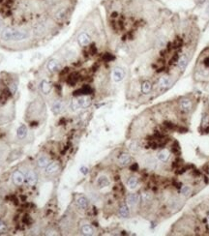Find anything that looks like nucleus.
I'll list each match as a JSON object with an SVG mask.
<instances>
[{"instance_id":"1","label":"nucleus","mask_w":209,"mask_h":236,"mask_svg":"<svg viewBox=\"0 0 209 236\" xmlns=\"http://www.w3.org/2000/svg\"><path fill=\"white\" fill-rule=\"evenodd\" d=\"M29 38L27 30L18 29L14 27H6L1 32V39L5 42H21Z\"/></svg>"},{"instance_id":"2","label":"nucleus","mask_w":209,"mask_h":236,"mask_svg":"<svg viewBox=\"0 0 209 236\" xmlns=\"http://www.w3.org/2000/svg\"><path fill=\"white\" fill-rule=\"evenodd\" d=\"M91 99L88 96H79L75 98L71 103V107L74 110H77L79 108H85L90 106Z\"/></svg>"},{"instance_id":"3","label":"nucleus","mask_w":209,"mask_h":236,"mask_svg":"<svg viewBox=\"0 0 209 236\" xmlns=\"http://www.w3.org/2000/svg\"><path fill=\"white\" fill-rule=\"evenodd\" d=\"M124 76H125V72H124V70L120 67H116L113 69V71H112V79H113L115 82H119V81H121Z\"/></svg>"},{"instance_id":"4","label":"nucleus","mask_w":209,"mask_h":236,"mask_svg":"<svg viewBox=\"0 0 209 236\" xmlns=\"http://www.w3.org/2000/svg\"><path fill=\"white\" fill-rule=\"evenodd\" d=\"M12 179H13V182H14L15 185L21 186L23 184V182H24L25 176L23 175L19 170H15V171L13 173V175H12Z\"/></svg>"},{"instance_id":"5","label":"nucleus","mask_w":209,"mask_h":236,"mask_svg":"<svg viewBox=\"0 0 209 236\" xmlns=\"http://www.w3.org/2000/svg\"><path fill=\"white\" fill-rule=\"evenodd\" d=\"M77 43L81 46H86L91 43V38L86 32H82L77 37Z\"/></svg>"},{"instance_id":"6","label":"nucleus","mask_w":209,"mask_h":236,"mask_svg":"<svg viewBox=\"0 0 209 236\" xmlns=\"http://www.w3.org/2000/svg\"><path fill=\"white\" fill-rule=\"evenodd\" d=\"M59 168H60V165L57 162H49L46 168V174H54L59 170Z\"/></svg>"},{"instance_id":"7","label":"nucleus","mask_w":209,"mask_h":236,"mask_svg":"<svg viewBox=\"0 0 209 236\" xmlns=\"http://www.w3.org/2000/svg\"><path fill=\"white\" fill-rule=\"evenodd\" d=\"M25 178H26V180H27V183H28L30 186H34L35 184L37 183V180H38L36 173H35L33 170H31V169L27 170L26 177Z\"/></svg>"},{"instance_id":"8","label":"nucleus","mask_w":209,"mask_h":236,"mask_svg":"<svg viewBox=\"0 0 209 236\" xmlns=\"http://www.w3.org/2000/svg\"><path fill=\"white\" fill-rule=\"evenodd\" d=\"M91 92H92L91 87H89L88 85H84V86L79 88V90L75 91L74 95L75 96H87L89 94H91Z\"/></svg>"},{"instance_id":"9","label":"nucleus","mask_w":209,"mask_h":236,"mask_svg":"<svg viewBox=\"0 0 209 236\" xmlns=\"http://www.w3.org/2000/svg\"><path fill=\"white\" fill-rule=\"evenodd\" d=\"M180 108L183 111H189L192 108V102L189 99H183L180 101Z\"/></svg>"},{"instance_id":"10","label":"nucleus","mask_w":209,"mask_h":236,"mask_svg":"<svg viewBox=\"0 0 209 236\" xmlns=\"http://www.w3.org/2000/svg\"><path fill=\"white\" fill-rule=\"evenodd\" d=\"M171 83H172V81L170 79V77L168 76H162L160 79V81H159V84H160V86L162 88H169L170 85H171Z\"/></svg>"},{"instance_id":"11","label":"nucleus","mask_w":209,"mask_h":236,"mask_svg":"<svg viewBox=\"0 0 209 236\" xmlns=\"http://www.w3.org/2000/svg\"><path fill=\"white\" fill-rule=\"evenodd\" d=\"M60 67V64H59V62H58L57 60L55 59H52V60H49V62L48 63V69H49V72H56L58 69H59Z\"/></svg>"},{"instance_id":"12","label":"nucleus","mask_w":209,"mask_h":236,"mask_svg":"<svg viewBox=\"0 0 209 236\" xmlns=\"http://www.w3.org/2000/svg\"><path fill=\"white\" fill-rule=\"evenodd\" d=\"M110 180H108V178L107 176H101L98 178V180H97V185H98L99 188H106L107 187L108 185H110Z\"/></svg>"},{"instance_id":"13","label":"nucleus","mask_w":209,"mask_h":236,"mask_svg":"<svg viewBox=\"0 0 209 236\" xmlns=\"http://www.w3.org/2000/svg\"><path fill=\"white\" fill-rule=\"evenodd\" d=\"M139 199V196L138 193H130L129 196H127V203L133 206V205H135L138 203V201Z\"/></svg>"},{"instance_id":"14","label":"nucleus","mask_w":209,"mask_h":236,"mask_svg":"<svg viewBox=\"0 0 209 236\" xmlns=\"http://www.w3.org/2000/svg\"><path fill=\"white\" fill-rule=\"evenodd\" d=\"M62 108H63V103L61 101H56L54 102L52 107V111L54 114H58L62 111Z\"/></svg>"},{"instance_id":"15","label":"nucleus","mask_w":209,"mask_h":236,"mask_svg":"<svg viewBox=\"0 0 209 236\" xmlns=\"http://www.w3.org/2000/svg\"><path fill=\"white\" fill-rule=\"evenodd\" d=\"M49 164V160L46 155H42V156L38 158L37 165H38L39 168H45V166H46Z\"/></svg>"},{"instance_id":"16","label":"nucleus","mask_w":209,"mask_h":236,"mask_svg":"<svg viewBox=\"0 0 209 236\" xmlns=\"http://www.w3.org/2000/svg\"><path fill=\"white\" fill-rule=\"evenodd\" d=\"M119 165H122V166H125L127 165H129L130 162H131V157H130V155H128V154H122L121 156L119 157Z\"/></svg>"},{"instance_id":"17","label":"nucleus","mask_w":209,"mask_h":236,"mask_svg":"<svg viewBox=\"0 0 209 236\" xmlns=\"http://www.w3.org/2000/svg\"><path fill=\"white\" fill-rule=\"evenodd\" d=\"M41 89H42V92L44 93V94L48 95L49 93L52 90V86H50V84L48 80H43L42 83H41Z\"/></svg>"},{"instance_id":"18","label":"nucleus","mask_w":209,"mask_h":236,"mask_svg":"<svg viewBox=\"0 0 209 236\" xmlns=\"http://www.w3.org/2000/svg\"><path fill=\"white\" fill-rule=\"evenodd\" d=\"M77 206H79V208H81V209H86L88 207V200H87L86 197L80 196V197L77 199Z\"/></svg>"},{"instance_id":"19","label":"nucleus","mask_w":209,"mask_h":236,"mask_svg":"<svg viewBox=\"0 0 209 236\" xmlns=\"http://www.w3.org/2000/svg\"><path fill=\"white\" fill-rule=\"evenodd\" d=\"M18 137L19 139H22L24 138L26 135H27V128L25 125H21L19 128L18 129Z\"/></svg>"},{"instance_id":"20","label":"nucleus","mask_w":209,"mask_h":236,"mask_svg":"<svg viewBox=\"0 0 209 236\" xmlns=\"http://www.w3.org/2000/svg\"><path fill=\"white\" fill-rule=\"evenodd\" d=\"M151 89H152V84H151L150 81L146 80L141 84V91L143 94H148L151 91Z\"/></svg>"},{"instance_id":"21","label":"nucleus","mask_w":209,"mask_h":236,"mask_svg":"<svg viewBox=\"0 0 209 236\" xmlns=\"http://www.w3.org/2000/svg\"><path fill=\"white\" fill-rule=\"evenodd\" d=\"M169 152L166 149L162 150L161 152L158 154V159L162 162H166L169 160Z\"/></svg>"},{"instance_id":"22","label":"nucleus","mask_w":209,"mask_h":236,"mask_svg":"<svg viewBox=\"0 0 209 236\" xmlns=\"http://www.w3.org/2000/svg\"><path fill=\"white\" fill-rule=\"evenodd\" d=\"M127 186H128V188L131 190H134L137 188V186H138L137 177H130L127 181Z\"/></svg>"},{"instance_id":"23","label":"nucleus","mask_w":209,"mask_h":236,"mask_svg":"<svg viewBox=\"0 0 209 236\" xmlns=\"http://www.w3.org/2000/svg\"><path fill=\"white\" fill-rule=\"evenodd\" d=\"M119 214L121 217L123 218H127L128 216H129V208L126 204H123L120 206V209H119Z\"/></svg>"},{"instance_id":"24","label":"nucleus","mask_w":209,"mask_h":236,"mask_svg":"<svg viewBox=\"0 0 209 236\" xmlns=\"http://www.w3.org/2000/svg\"><path fill=\"white\" fill-rule=\"evenodd\" d=\"M177 65H178V68H179L181 71H183V70L185 69V67H186V65H187V57L182 56L180 59H178Z\"/></svg>"},{"instance_id":"25","label":"nucleus","mask_w":209,"mask_h":236,"mask_svg":"<svg viewBox=\"0 0 209 236\" xmlns=\"http://www.w3.org/2000/svg\"><path fill=\"white\" fill-rule=\"evenodd\" d=\"M81 232H82V234L84 235H92L94 233V230H93V227L91 226H83L82 228H81Z\"/></svg>"},{"instance_id":"26","label":"nucleus","mask_w":209,"mask_h":236,"mask_svg":"<svg viewBox=\"0 0 209 236\" xmlns=\"http://www.w3.org/2000/svg\"><path fill=\"white\" fill-rule=\"evenodd\" d=\"M77 74H72V75H70L68 79H67V82L70 85H72V86L77 83Z\"/></svg>"},{"instance_id":"27","label":"nucleus","mask_w":209,"mask_h":236,"mask_svg":"<svg viewBox=\"0 0 209 236\" xmlns=\"http://www.w3.org/2000/svg\"><path fill=\"white\" fill-rule=\"evenodd\" d=\"M17 89H18V85H17V83H15V82H12V83H10V85H9V90H10V92L12 93V95L15 94V93L17 92Z\"/></svg>"},{"instance_id":"28","label":"nucleus","mask_w":209,"mask_h":236,"mask_svg":"<svg viewBox=\"0 0 209 236\" xmlns=\"http://www.w3.org/2000/svg\"><path fill=\"white\" fill-rule=\"evenodd\" d=\"M151 199V195L148 193H143L141 195V200L143 202H148V201Z\"/></svg>"},{"instance_id":"29","label":"nucleus","mask_w":209,"mask_h":236,"mask_svg":"<svg viewBox=\"0 0 209 236\" xmlns=\"http://www.w3.org/2000/svg\"><path fill=\"white\" fill-rule=\"evenodd\" d=\"M190 193H191V188H190L189 186H184V187L182 188V193H183V195L188 196Z\"/></svg>"},{"instance_id":"30","label":"nucleus","mask_w":209,"mask_h":236,"mask_svg":"<svg viewBox=\"0 0 209 236\" xmlns=\"http://www.w3.org/2000/svg\"><path fill=\"white\" fill-rule=\"evenodd\" d=\"M103 59H104V61H111V60H113V59H114V57L112 56L110 53H106V54H104V55Z\"/></svg>"},{"instance_id":"31","label":"nucleus","mask_w":209,"mask_h":236,"mask_svg":"<svg viewBox=\"0 0 209 236\" xmlns=\"http://www.w3.org/2000/svg\"><path fill=\"white\" fill-rule=\"evenodd\" d=\"M6 230V224L2 220H0V232H4Z\"/></svg>"},{"instance_id":"32","label":"nucleus","mask_w":209,"mask_h":236,"mask_svg":"<svg viewBox=\"0 0 209 236\" xmlns=\"http://www.w3.org/2000/svg\"><path fill=\"white\" fill-rule=\"evenodd\" d=\"M181 45H182V41H181V40H178V39H177V40L173 43V45H172V46H174V48H180Z\"/></svg>"},{"instance_id":"33","label":"nucleus","mask_w":209,"mask_h":236,"mask_svg":"<svg viewBox=\"0 0 209 236\" xmlns=\"http://www.w3.org/2000/svg\"><path fill=\"white\" fill-rule=\"evenodd\" d=\"M165 126H166V128H169V129H174V124H173V123L166 122V123H165Z\"/></svg>"},{"instance_id":"34","label":"nucleus","mask_w":209,"mask_h":236,"mask_svg":"<svg viewBox=\"0 0 209 236\" xmlns=\"http://www.w3.org/2000/svg\"><path fill=\"white\" fill-rule=\"evenodd\" d=\"M130 168H131V170H133V171H137V170L138 169V165L135 162V164H133V165H131Z\"/></svg>"},{"instance_id":"35","label":"nucleus","mask_w":209,"mask_h":236,"mask_svg":"<svg viewBox=\"0 0 209 236\" xmlns=\"http://www.w3.org/2000/svg\"><path fill=\"white\" fill-rule=\"evenodd\" d=\"M80 171H81V173L86 174V173L88 172V168H85V166H82V168H80Z\"/></svg>"},{"instance_id":"36","label":"nucleus","mask_w":209,"mask_h":236,"mask_svg":"<svg viewBox=\"0 0 209 236\" xmlns=\"http://www.w3.org/2000/svg\"><path fill=\"white\" fill-rule=\"evenodd\" d=\"M204 65H205V66H207V67H209V57L206 58V59L204 60Z\"/></svg>"},{"instance_id":"37","label":"nucleus","mask_w":209,"mask_h":236,"mask_svg":"<svg viewBox=\"0 0 209 236\" xmlns=\"http://www.w3.org/2000/svg\"><path fill=\"white\" fill-rule=\"evenodd\" d=\"M207 0H197V2H199V4H202V3H204V2H206Z\"/></svg>"},{"instance_id":"38","label":"nucleus","mask_w":209,"mask_h":236,"mask_svg":"<svg viewBox=\"0 0 209 236\" xmlns=\"http://www.w3.org/2000/svg\"><path fill=\"white\" fill-rule=\"evenodd\" d=\"M2 24H3V21H2V19L0 18V28H1V26H2Z\"/></svg>"},{"instance_id":"39","label":"nucleus","mask_w":209,"mask_h":236,"mask_svg":"<svg viewBox=\"0 0 209 236\" xmlns=\"http://www.w3.org/2000/svg\"><path fill=\"white\" fill-rule=\"evenodd\" d=\"M207 222H208V224H209V215H208V217H207Z\"/></svg>"}]
</instances>
